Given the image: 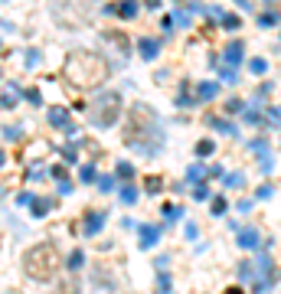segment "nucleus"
<instances>
[{
  "label": "nucleus",
  "instance_id": "23",
  "mask_svg": "<svg viewBox=\"0 0 281 294\" xmlns=\"http://www.w3.org/2000/svg\"><path fill=\"white\" fill-rule=\"evenodd\" d=\"M209 196H213V193L206 190V183H203V180H199V186H193V200H196V203H206Z\"/></svg>",
  "mask_w": 281,
  "mask_h": 294
},
{
  "label": "nucleus",
  "instance_id": "22",
  "mask_svg": "<svg viewBox=\"0 0 281 294\" xmlns=\"http://www.w3.org/2000/svg\"><path fill=\"white\" fill-rule=\"evenodd\" d=\"M249 72H252V75H265V72H268V62H265V59H252V62H249Z\"/></svg>",
  "mask_w": 281,
  "mask_h": 294
},
{
  "label": "nucleus",
  "instance_id": "43",
  "mask_svg": "<svg viewBox=\"0 0 281 294\" xmlns=\"http://www.w3.org/2000/svg\"><path fill=\"white\" fill-rule=\"evenodd\" d=\"M59 193H63V196L72 193V183H69V180H59Z\"/></svg>",
  "mask_w": 281,
  "mask_h": 294
},
{
  "label": "nucleus",
  "instance_id": "17",
  "mask_svg": "<svg viewBox=\"0 0 281 294\" xmlns=\"http://www.w3.org/2000/svg\"><path fill=\"white\" fill-rule=\"evenodd\" d=\"M82 265H85V252H82V248H75V252L69 255V271H78Z\"/></svg>",
  "mask_w": 281,
  "mask_h": 294
},
{
  "label": "nucleus",
  "instance_id": "48",
  "mask_svg": "<svg viewBox=\"0 0 281 294\" xmlns=\"http://www.w3.org/2000/svg\"><path fill=\"white\" fill-rule=\"evenodd\" d=\"M66 164H75V147H66Z\"/></svg>",
  "mask_w": 281,
  "mask_h": 294
},
{
  "label": "nucleus",
  "instance_id": "45",
  "mask_svg": "<svg viewBox=\"0 0 281 294\" xmlns=\"http://www.w3.org/2000/svg\"><path fill=\"white\" fill-rule=\"evenodd\" d=\"M52 177H56V180H63V177H66V167H63V164L52 167Z\"/></svg>",
  "mask_w": 281,
  "mask_h": 294
},
{
  "label": "nucleus",
  "instance_id": "2",
  "mask_svg": "<svg viewBox=\"0 0 281 294\" xmlns=\"http://www.w3.org/2000/svg\"><path fill=\"white\" fill-rule=\"evenodd\" d=\"M137 134H144V141H140L137 154H147L154 157L157 150L164 147V128L160 121H157V114L147 108V105H134V108L128 111V124H125V144H131Z\"/></svg>",
  "mask_w": 281,
  "mask_h": 294
},
{
  "label": "nucleus",
  "instance_id": "18",
  "mask_svg": "<svg viewBox=\"0 0 281 294\" xmlns=\"http://www.w3.org/2000/svg\"><path fill=\"white\" fill-rule=\"evenodd\" d=\"M239 278L242 281H255V265H252V262H239Z\"/></svg>",
  "mask_w": 281,
  "mask_h": 294
},
{
  "label": "nucleus",
  "instance_id": "6",
  "mask_svg": "<svg viewBox=\"0 0 281 294\" xmlns=\"http://www.w3.org/2000/svg\"><path fill=\"white\" fill-rule=\"evenodd\" d=\"M249 147H252V150H255V154L262 157V170L268 173V170H271V150H268V141H265V138H255Z\"/></svg>",
  "mask_w": 281,
  "mask_h": 294
},
{
  "label": "nucleus",
  "instance_id": "20",
  "mask_svg": "<svg viewBox=\"0 0 281 294\" xmlns=\"http://www.w3.org/2000/svg\"><path fill=\"white\" fill-rule=\"evenodd\" d=\"M213 150H216V141H209V138H203V141L196 144V154H199V157H209Z\"/></svg>",
  "mask_w": 281,
  "mask_h": 294
},
{
  "label": "nucleus",
  "instance_id": "25",
  "mask_svg": "<svg viewBox=\"0 0 281 294\" xmlns=\"http://www.w3.org/2000/svg\"><path fill=\"white\" fill-rule=\"evenodd\" d=\"M203 177H206V167L203 164H193L190 170H187V180H203Z\"/></svg>",
  "mask_w": 281,
  "mask_h": 294
},
{
  "label": "nucleus",
  "instance_id": "38",
  "mask_svg": "<svg viewBox=\"0 0 281 294\" xmlns=\"http://www.w3.org/2000/svg\"><path fill=\"white\" fill-rule=\"evenodd\" d=\"M157 288H160V291H170V278H167L164 268H160V278H157Z\"/></svg>",
  "mask_w": 281,
  "mask_h": 294
},
{
  "label": "nucleus",
  "instance_id": "24",
  "mask_svg": "<svg viewBox=\"0 0 281 294\" xmlns=\"http://www.w3.org/2000/svg\"><path fill=\"white\" fill-rule=\"evenodd\" d=\"M170 20H173V26H190V13L187 10H173Z\"/></svg>",
  "mask_w": 281,
  "mask_h": 294
},
{
  "label": "nucleus",
  "instance_id": "11",
  "mask_svg": "<svg viewBox=\"0 0 281 294\" xmlns=\"http://www.w3.org/2000/svg\"><path fill=\"white\" fill-rule=\"evenodd\" d=\"M219 95V82H199L196 85V102H209Z\"/></svg>",
  "mask_w": 281,
  "mask_h": 294
},
{
  "label": "nucleus",
  "instance_id": "3",
  "mask_svg": "<svg viewBox=\"0 0 281 294\" xmlns=\"http://www.w3.org/2000/svg\"><path fill=\"white\" fill-rule=\"evenodd\" d=\"M23 271L33 281H52L59 271V252L52 242H39L23 252Z\"/></svg>",
  "mask_w": 281,
  "mask_h": 294
},
{
  "label": "nucleus",
  "instance_id": "1",
  "mask_svg": "<svg viewBox=\"0 0 281 294\" xmlns=\"http://www.w3.org/2000/svg\"><path fill=\"white\" fill-rule=\"evenodd\" d=\"M63 72H66V79L75 88H92V85L108 82L111 66H108V59H105V56H98V52L75 49V52H69V56H66Z\"/></svg>",
  "mask_w": 281,
  "mask_h": 294
},
{
  "label": "nucleus",
  "instance_id": "19",
  "mask_svg": "<svg viewBox=\"0 0 281 294\" xmlns=\"http://www.w3.org/2000/svg\"><path fill=\"white\" fill-rule=\"evenodd\" d=\"M209 124H213L216 131H223V134H235V124H229V121H223V118H209Z\"/></svg>",
  "mask_w": 281,
  "mask_h": 294
},
{
  "label": "nucleus",
  "instance_id": "30",
  "mask_svg": "<svg viewBox=\"0 0 281 294\" xmlns=\"http://www.w3.org/2000/svg\"><path fill=\"white\" fill-rule=\"evenodd\" d=\"M39 66V49H30L26 52V69H36Z\"/></svg>",
  "mask_w": 281,
  "mask_h": 294
},
{
  "label": "nucleus",
  "instance_id": "28",
  "mask_svg": "<svg viewBox=\"0 0 281 294\" xmlns=\"http://www.w3.org/2000/svg\"><path fill=\"white\" fill-rule=\"evenodd\" d=\"M121 203H128V206H131V203H137V190H134V186H125V190H121Z\"/></svg>",
  "mask_w": 281,
  "mask_h": 294
},
{
  "label": "nucleus",
  "instance_id": "10",
  "mask_svg": "<svg viewBox=\"0 0 281 294\" xmlns=\"http://www.w3.org/2000/svg\"><path fill=\"white\" fill-rule=\"evenodd\" d=\"M102 226H105V212H89V216H85V236L102 232Z\"/></svg>",
  "mask_w": 281,
  "mask_h": 294
},
{
  "label": "nucleus",
  "instance_id": "27",
  "mask_svg": "<svg viewBox=\"0 0 281 294\" xmlns=\"http://www.w3.org/2000/svg\"><path fill=\"white\" fill-rule=\"evenodd\" d=\"M245 183V173H229V177H223V186H242Z\"/></svg>",
  "mask_w": 281,
  "mask_h": 294
},
{
  "label": "nucleus",
  "instance_id": "46",
  "mask_svg": "<svg viewBox=\"0 0 281 294\" xmlns=\"http://www.w3.org/2000/svg\"><path fill=\"white\" fill-rule=\"evenodd\" d=\"M190 13H206V7H203V4L196 0V4H190Z\"/></svg>",
  "mask_w": 281,
  "mask_h": 294
},
{
  "label": "nucleus",
  "instance_id": "37",
  "mask_svg": "<svg viewBox=\"0 0 281 294\" xmlns=\"http://www.w3.org/2000/svg\"><path fill=\"white\" fill-rule=\"evenodd\" d=\"M223 82H226V85H235V82H239V79H235V72H232V66L223 69Z\"/></svg>",
  "mask_w": 281,
  "mask_h": 294
},
{
  "label": "nucleus",
  "instance_id": "32",
  "mask_svg": "<svg viewBox=\"0 0 281 294\" xmlns=\"http://www.w3.org/2000/svg\"><path fill=\"white\" fill-rule=\"evenodd\" d=\"M78 177H82V183H92V180H95V167H92V164H85Z\"/></svg>",
  "mask_w": 281,
  "mask_h": 294
},
{
  "label": "nucleus",
  "instance_id": "49",
  "mask_svg": "<svg viewBox=\"0 0 281 294\" xmlns=\"http://www.w3.org/2000/svg\"><path fill=\"white\" fill-rule=\"evenodd\" d=\"M147 4V10H157V7H160V0H144Z\"/></svg>",
  "mask_w": 281,
  "mask_h": 294
},
{
  "label": "nucleus",
  "instance_id": "8",
  "mask_svg": "<svg viewBox=\"0 0 281 294\" xmlns=\"http://www.w3.org/2000/svg\"><path fill=\"white\" fill-rule=\"evenodd\" d=\"M258 229H239V248H245V252H249V248H258Z\"/></svg>",
  "mask_w": 281,
  "mask_h": 294
},
{
  "label": "nucleus",
  "instance_id": "50",
  "mask_svg": "<svg viewBox=\"0 0 281 294\" xmlns=\"http://www.w3.org/2000/svg\"><path fill=\"white\" fill-rule=\"evenodd\" d=\"M235 4H239L242 10H252V4H249V0H235Z\"/></svg>",
  "mask_w": 281,
  "mask_h": 294
},
{
  "label": "nucleus",
  "instance_id": "29",
  "mask_svg": "<svg viewBox=\"0 0 281 294\" xmlns=\"http://www.w3.org/2000/svg\"><path fill=\"white\" fill-rule=\"evenodd\" d=\"M118 177H121V180H131V177H134V167H131L128 160H125V164H118Z\"/></svg>",
  "mask_w": 281,
  "mask_h": 294
},
{
  "label": "nucleus",
  "instance_id": "34",
  "mask_svg": "<svg viewBox=\"0 0 281 294\" xmlns=\"http://www.w3.org/2000/svg\"><path fill=\"white\" fill-rule=\"evenodd\" d=\"M235 111H242V102L239 98H229V102H226V114H235Z\"/></svg>",
  "mask_w": 281,
  "mask_h": 294
},
{
  "label": "nucleus",
  "instance_id": "9",
  "mask_svg": "<svg viewBox=\"0 0 281 294\" xmlns=\"http://www.w3.org/2000/svg\"><path fill=\"white\" fill-rule=\"evenodd\" d=\"M242 52H245V43H242V40H232L229 46H226V62H229V66H239V62H242Z\"/></svg>",
  "mask_w": 281,
  "mask_h": 294
},
{
  "label": "nucleus",
  "instance_id": "31",
  "mask_svg": "<svg viewBox=\"0 0 281 294\" xmlns=\"http://www.w3.org/2000/svg\"><path fill=\"white\" fill-rule=\"evenodd\" d=\"M275 23H278L275 13H262V16H258V26H265V30H268V26H275Z\"/></svg>",
  "mask_w": 281,
  "mask_h": 294
},
{
  "label": "nucleus",
  "instance_id": "12",
  "mask_svg": "<svg viewBox=\"0 0 281 294\" xmlns=\"http://www.w3.org/2000/svg\"><path fill=\"white\" fill-rule=\"evenodd\" d=\"M49 124H52V128H66V124H69V111L66 108H49Z\"/></svg>",
  "mask_w": 281,
  "mask_h": 294
},
{
  "label": "nucleus",
  "instance_id": "4",
  "mask_svg": "<svg viewBox=\"0 0 281 294\" xmlns=\"http://www.w3.org/2000/svg\"><path fill=\"white\" fill-rule=\"evenodd\" d=\"M121 118V95L118 92H98L95 95V105L89 111V121L95 128H111Z\"/></svg>",
  "mask_w": 281,
  "mask_h": 294
},
{
  "label": "nucleus",
  "instance_id": "33",
  "mask_svg": "<svg viewBox=\"0 0 281 294\" xmlns=\"http://www.w3.org/2000/svg\"><path fill=\"white\" fill-rule=\"evenodd\" d=\"M23 98H26V102H30V105H39V102H43L36 88H26V92H23Z\"/></svg>",
  "mask_w": 281,
  "mask_h": 294
},
{
  "label": "nucleus",
  "instance_id": "35",
  "mask_svg": "<svg viewBox=\"0 0 281 294\" xmlns=\"http://www.w3.org/2000/svg\"><path fill=\"white\" fill-rule=\"evenodd\" d=\"M98 190H102V193H111V190H115V180H111V177H102V180H98Z\"/></svg>",
  "mask_w": 281,
  "mask_h": 294
},
{
  "label": "nucleus",
  "instance_id": "47",
  "mask_svg": "<svg viewBox=\"0 0 281 294\" xmlns=\"http://www.w3.org/2000/svg\"><path fill=\"white\" fill-rule=\"evenodd\" d=\"M30 200H33V193H20V196H16V203H20V206H26Z\"/></svg>",
  "mask_w": 281,
  "mask_h": 294
},
{
  "label": "nucleus",
  "instance_id": "16",
  "mask_svg": "<svg viewBox=\"0 0 281 294\" xmlns=\"http://www.w3.org/2000/svg\"><path fill=\"white\" fill-rule=\"evenodd\" d=\"M30 206H33V216L43 219V216H46V209L52 206V203H49V200H36V196H33V200H30Z\"/></svg>",
  "mask_w": 281,
  "mask_h": 294
},
{
  "label": "nucleus",
  "instance_id": "15",
  "mask_svg": "<svg viewBox=\"0 0 281 294\" xmlns=\"http://www.w3.org/2000/svg\"><path fill=\"white\" fill-rule=\"evenodd\" d=\"M209 206H213V216H226L229 203H226V196H209Z\"/></svg>",
  "mask_w": 281,
  "mask_h": 294
},
{
  "label": "nucleus",
  "instance_id": "44",
  "mask_svg": "<svg viewBox=\"0 0 281 294\" xmlns=\"http://www.w3.org/2000/svg\"><path fill=\"white\" fill-rule=\"evenodd\" d=\"M255 196H258V200H268V196H271V186H258Z\"/></svg>",
  "mask_w": 281,
  "mask_h": 294
},
{
  "label": "nucleus",
  "instance_id": "39",
  "mask_svg": "<svg viewBox=\"0 0 281 294\" xmlns=\"http://www.w3.org/2000/svg\"><path fill=\"white\" fill-rule=\"evenodd\" d=\"M4 138L7 141H16V138H20V124H16V128H4Z\"/></svg>",
  "mask_w": 281,
  "mask_h": 294
},
{
  "label": "nucleus",
  "instance_id": "42",
  "mask_svg": "<svg viewBox=\"0 0 281 294\" xmlns=\"http://www.w3.org/2000/svg\"><path fill=\"white\" fill-rule=\"evenodd\" d=\"M235 209H239V212H249V209H252V200H249V196H245V200H239V206H235Z\"/></svg>",
  "mask_w": 281,
  "mask_h": 294
},
{
  "label": "nucleus",
  "instance_id": "40",
  "mask_svg": "<svg viewBox=\"0 0 281 294\" xmlns=\"http://www.w3.org/2000/svg\"><path fill=\"white\" fill-rule=\"evenodd\" d=\"M268 121H275V124H281V108H268Z\"/></svg>",
  "mask_w": 281,
  "mask_h": 294
},
{
  "label": "nucleus",
  "instance_id": "5",
  "mask_svg": "<svg viewBox=\"0 0 281 294\" xmlns=\"http://www.w3.org/2000/svg\"><path fill=\"white\" fill-rule=\"evenodd\" d=\"M137 52H140V59H157V52H160V40H151V36H144V40H137Z\"/></svg>",
  "mask_w": 281,
  "mask_h": 294
},
{
  "label": "nucleus",
  "instance_id": "13",
  "mask_svg": "<svg viewBox=\"0 0 281 294\" xmlns=\"http://www.w3.org/2000/svg\"><path fill=\"white\" fill-rule=\"evenodd\" d=\"M177 105H180V108H193V105H199V102H196V95H190V85H187V82L180 85V98H177Z\"/></svg>",
  "mask_w": 281,
  "mask_h": 294
},
{
  "label": "nucleus",
  "instance_id": "14",
  "mask_svg": "<svg viewBox=\"0 0 281 294\" xmlns=\"http://www.w3.org/2000/svg\"><path fill=\"white\" fill-rule=\"evenodd\" d=\"M115 13H121L125 20H134V16H137V4H134V0H121V7H115Z\"/></svg>",
  "mask_w": 281,
  "mask_h": 294
},
{
  "label": "nucleus",
  "instance_id": "21",
  "mask_svg": "<svg viewBox=\"0 0 281 294\" xmlns=\"http://www.w3.org/2000/svg\"><path fill=\"white\" fill-rule=\"evenodd\" d=\"M219 23H223V30H239V16H235V13H223V16H219Z\"/></svg>",
  "mask_w": 281,
  "mask_h": 294
},
{
  "label": "nucleus",
  "instance_id": "41",
  "mask_svg": "<svg viewBox=\"0 0 281 294\" xmlns=\"http://www.w3.org/2000/svg\"><path fill=\"white\" fill-rule=\"evenodd\" d=\"M245 121H249V124H258L262 114H258V111H245Z\"/></svg>",
  "mask_w": 281,
  "mask_h": 294
},
{
  "label": "nucleus",
  "instance_id": "26",
  "mask_svg": "<svg viewBox=\"0 0 281 294\" xmlns=\"http://www.w3.org/2000/svg\"><path fill=\"white\" fill-rule=\"evenodd\" d=\"M164 219L177 222V219H183V209H180V206H164Z\"/></svg>",
  "mask_w": 281,
  "mask_h": 294
},
{
  "label": "nucleus",
  "instance_id": "7",
  "mask_svg": "<svg viewBox=\"0 0 281 294\" xmlns=\"http://www.w3.org/2000/svg\"><path fill=\"white\" fill-rule=\"evenodd\" d=\"M157 239H160V229H157V226H140V242L137 245L144 248V252L157 245Z\"/></svg>",
  "mask_w": 281,
  "mask_h": 294
},
{
  "label": "nucleus",
  "instance_id": "51",
  "mask_svg": "<svg viewBox=\"0 0 281 294\" xmlns=\"http://www.w3.org/2000/svg\"><path fill=\"white\" fill-rule=\"evenodd\" d=\"M4 160H7V157H4V150H0V167H4Z\"/></svg>",
  "mask_w": 281,
  "mask_h": 294
},
{
  "label": "nucleus",
  "instance_id": "36",
  "mask_svg": "<svg viewBox=\"0 0 281 294\" xmlns=\"http://www.w3.org/2000/svg\"><path fill=\"white\" fill-rule=\"evenodd\" d=\"M164 186H160V177H151V180H147V193H160Z\"/></svg>",
  "mask_w": 281,
  "mask_h": 294
}]
</instances>
